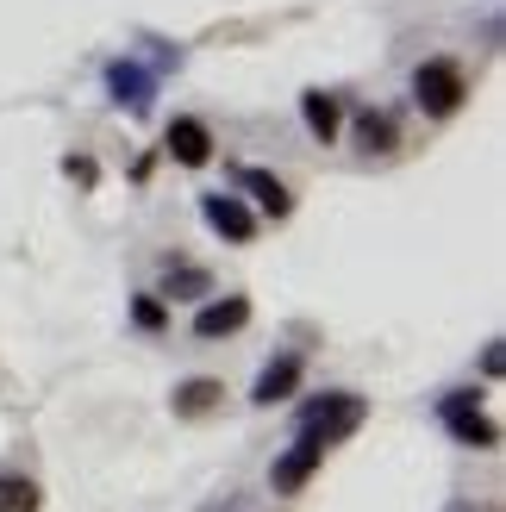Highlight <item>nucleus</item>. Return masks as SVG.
<instances>
[{
  "mask_svg": "<svg viewBox=\"0 0 506 512\" xmlns=\"http://www.w3.org/2000/svg\"><path fill=\"white\" fill-rule=\"evenodd\" d=\"M357 144L369 150V157H388V150L400 144L394 119H388V113H363V119H357Z\"/></svg>",
  "mask_w": 506,
  "mask_h": 512,
  "instance_id": "12",
  "label": "nucleus"
},
{
  "mask_svg": "<svg viewBox=\"0 0 506 512\" xmlns=\"http://www.w3.org/2000/svg\"><path fill=\"white\" fill-rule=\"evenodd\" d=\"M169 157L182 163V169L213 163V132L200 119H169Z\"/></svg>",
  "mask_w": 506,
  "mask_h": 512,
  "instance_id": "9",
  "label": "nucleus"
},
{
  "mask_svg": "<svg viewBox=\"0 0 506 512\" xmlns=\"http://www.w3.org/2000/svg\"><path fill=\"white\" fill-rule=\"evenodd\" d=\"M450 512H475V506H450Z\"/></svg>",
  "mask_w": 506,
  "mask_h": 512,
  "instance_id": "17",
  "label": "nucleus"
},
{
  "mask_svg": "<svg viewBox=\"0 0 506 512\" xmlns=\"http://www.w3.org/2000/svg\"><path fill=\"white\" fill-rule=\"evenodd\" d=\"M113 94H119V107H144V75L138 69H113Z\"/></svg>",
  "mask_w": 506,
  "mask_h": 512,
  "instance_id": "14",
  "label": "nucleus"
},
{
  "mask_svg": "<svg viewBox=\"0 0 506 512\" xmlns=\"http://www.w3.org/2000/svg\"><path fill=\"white\" fill-rule=\"evenodd\" d=\"M138 325H144V331H157V325H163V306H157V294H144V300H138Z\"/></svg>",
  "mask_w": 506,
  "mask_h": 512,
  "instance_id": "16",
  "label": "nucleus"
},
{
  "mask_svg": "<svg viewBox=\"0 0 506 512\" xmlns=\"http://www.w3.org/2000/svg\"><path fill=\"white\" fill-rule=\"evenodd\" d=\"M244 325H250V300L225 294V300H213V306L194 313V338H232V331H244Z\"/></svg>",
  "mask_w": 506,
  "mask_h": 512,
  "instance_id": "8",
  "label": "nucleus"
},
{
  "mask_svg": "<svg viewBox=\"0 0 506 512\" xmlns=\"http://www.w3.org/2000/svg\"><path fill=\"white\" fill-rule=\"evenodd\" d=\"M0 512H38V481L7 469V475H0Z\"/></svg>",
  "mask_w": 506,
  "mask_h": 512,
  "instance_id": "13",
  "label": "nucleus"
},
{
  "mask_svg": "<svg viewBox=\"0 0 506 512\" xmlns=\"http://www.w3.org/2000/svg\"><path fill=\"white\" fill-rule=\"evenodd\" d=\"M319 463H325V444L300 431V438H294V450H282V456H275V469H269V488H275V494H300V488L313 481V469H319Z\"/></svg>",
  "mask_w": 506,
  "mask_h": 512,
  "instance_id": "4",
  "label": "nucleus"
},
{
  "mask_svg": "<svg viewBox=\"0 0 506 512\" xmlns=\"http://www.w3.org/2000/svg\"><path fill=\"white\" fill-rule=\"evenodd\" d=\"M438 419L450 425V438L469 444V450H494V444H500V425L482 413V394H469V388L444 394V400H438Z\"/></svg>",
  "mask_w": 506,
  "mask_h": 512,
  "instance_id": "3",
  "label": "nucleus"
},
{
  "mask_svg": "<svg viewBox=\"0 0 506 512\" xmlns=\"http://www.w3.org/2000/svg\"><path fill=\"white\" fill-rule=\"evenodd\" d=\"M413 94H419V113H432V119H450L469 100V69L457 57H432V63H419L413 75Z\"/></svg>",
  "mask_w": 506,
  "mask_h": 512,
  "instance_id": "1",
  "label": "nucleus"
},
{
  "mask_svg": "<svg viewBox=\"0 0 506 512\" xmlns=\"http://www.w3.org/2000/svg\"><path fill=\"white\" fill-rule=\"evenodd\" d=\"M300 375H307V356L300 350H282L275 363L257 375V388H250V400L257 406H275V400H294V388H300Z\"/></svg>",
  "mask_w": 506,
  "mask_h": 512,
  "instance_id": "6",
  "label": "nucleus"
},
{
  "mask_svg": "<svg viewBox=\"0 0 506 512\" xmlns=\"http://www.w3.org/2000/svg\"><path fill=\"white\" fill-rule=\"evenodd\" d=\"M238 188L257 200V213H269V219L294 213V188L282 182V175H269V169H238Z\"/></svg>",
  "mask_w": 506,
  "mask_h": 512,
  "instance_id": "7",
  "label": "nucleus"
},
{
  "mask_svg": "<svg viewBox=\"0 0 506 512\" xmlns=\"http://www.w3.org/2000/svg\"><path fill=\"white\" fill-rule=\"evenodd\" d=\"M169 294H207V275L200 269H169Z\"/></svg>",
  "mask_w": 506,
  "mask_h": 512,
  "instance_id": "15",
  "label": "nucleus"
},
{
  "mask_svg": "<svg viewBox=\"0 0 506 512\" xmlns=\"http://www.w3.org/2000/svg\"><path fill=\"white\" fill-rule=\"evenodd\" d=\"M300 113H307V125H313V138H325V144H332L338 138V125H344V107H338V94H307V100H300Z\"/></svg>",
  "mask_w": 506,
  "mask_h": 512,
  "instance_id": "11",
  "label": "nucleus"
},
{
  "mask_svg": "<svg viewBox=\"0 0 506 512\" xmlns=\"http://www.w3.org/2000/svg\"><path fill=\"white\" fill-rule=\"evenodd\" d=\"M219 400H225L219 381H213V375H194V381H182V388H175V413H182V419H207Z\"/></svg>",
  "mask_w": 506,
  "mask_h": 512,
  "instance_id": "10",
  "label": "nucleus"
},
{
  "mask_svg": "<svg viewBox=\"0 0 506 512\" xmlns=\"http://www.w3.org/2000/svg\"><path fill=\"white\" fill-rule=\"evenodd\" d=\"M363 413H369V400H363V394H319V400L300 406V431L332 450L338 438H350V431L363 425Z\"/></svg>",
  "mask_w": 506,
  "mask_h": 512,
  "instance_id": "2",
  "label": "nucleus"
},
{
  "mask_svg": "<svg viewBox=\"0 0 506 512\" xmlns=\"http://www.w3.org/2000/svg\"><path fill=\"white\" fill-rule=\"evenodd\" d=\"M200 213H207V225H213L219 238H232V244L257 238V213H250L238 194H207V200H200Z\"/></svg>",
  "mask_w": 506,
  "mask_h": 512,
  "instance_id": "5",
  "label": "nucleus"
}]
</instances>
